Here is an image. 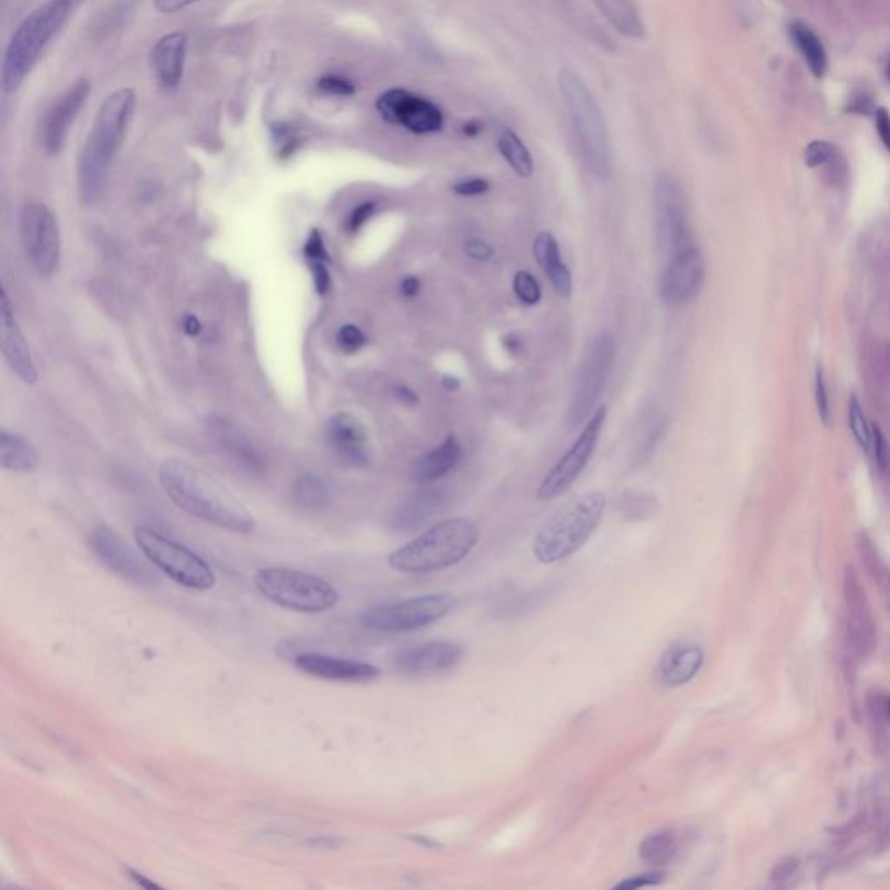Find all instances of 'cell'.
Listing matches in <instances>:
<instances>
[{
  "label": "cell",
  "mask_w": 890,
  "mask_h": 890,
  "mask_svg": "<svg viewBox=\"0 0 890 890\" xmlns=\"http://www.w3.org/2000/svg\"><path fill=\"white\" fill-rule=\"evenodd\" d=\"M396 396H398L402 402H405L407 405H415V404L419 402V398H417V395H415V390H411V388H409V386H405V385H398V386H396Z\"/></svg>",
  "instance_id": "obj_55"
},
{
  "label": "cell",
  "mask_w": 890,
  "mask_h": 890,
  "mask_svg": "<svg viewBox=\"0 0 890 890\" xmlns=\"http://www.w3.org/2000/svg\"><path fill=\"white\" fill-rule=\"evenodd\" d=\"M875 119H876L878 136H880L882 143L885 145V148L890 152V114L885 108H878Z\"/></svg>",
  "instance_id": "obj_52"
},
{
  "label": "cell",
  "mask_w": 890,
  "mask_h": 890,
  "mask_svg": "<svg viewBox=\"0 0 890 890\" xmlns=\"http://www.w3.org/2000/svg\"><path fill=\"white\" fill-rule=\"evenodd\" d=\"M514 291L515 296L518 297L524 305H529V306L537 305L543 296L539 282L535 280L533 274H529L525 270H520L515 274Z\"/></svg>",
  "instance_id": "obj_41"
},
{
  "label": "cell",
  "mask_w": 890,
  "mask_h": 890,
  "mask_svg": "<svg viewBox=\"0 0 890 890\" xmlns=\"http://www.w3.org/2000/svg\"><path fill=\"white\" fill-rule=\"evenodd\" d=\"M844 607H845V626L852 651L863 659H868L875 653L878 644L876 623L871 613L866 590L857 573L847 567L842 581Z\"/></svg>",
  "instance_id": "obj_15"
},
{
  "label": "cell",
  "mask_w": 890,
  "mask_h": 890,
  "mask_svg": "<svg viewBox=\"0 0 890 890\" xmlns=\"http://www.w3.org/2000/svg\"><path fill=\"white\" fill-rule=\"evenodd\" d=\"M535 261L545 270L546 277L550 278L555 291L560 296L569 297L573 295V275L567 265L560 255V245L550 232H541L535 238Z\"/></svg>",
  "instance_id": "obj_28"
},
{
  "label": "cell",
  "mask_w": 890,
  "mask_h": 890,
  "mask_svg": "<svg viewBox=\"0 0 890 890\" xmlns=\"http://www.w3.org/2000/svg\"><path fill=\"white\" fill-rule=\"evenodd\" d=\"M798 871H800V861L796 857H788L775 865V868L771 873V880L777 885H786L798 875Z\"/></svg>",
  "instance_id": "obj_49"
},
{
  "label": "cell",
  "mask_w": 890,
  "mask_h": 890,
  "mask_svg": "<svg viewBox=\"0 0 890 890\" xmlns=\"http://www.w3.org/2000/svg\"><path fill=\"white\" fill-rule=\"evenodd\" d=\"M136 106L138 96L131 87H120L103 101L77 164L80 200L84 204H95L105 192L112 165L135 119Z\"/></svg>",
  "instance_id": "obj_2"
},
{
  "label": "cell",
  "mask_w": 890,
  "mask_h": 890,
  "mask_svg": "<svg viewBox=\"0 0 890 890\" xmlns=\"http://www.w3.org/2000/svg\"><path fill=\"white\" fill-rule=\"evenodd\" d=\"M455 604L453 595H421L402 602L369 607L360 614V623L375 632L407 634L440 621L455 609Z\"/></svg>",
  "instance_id": "obj_10"
},
{
  "label": "cell",
  "mask_w": 890,
  "mask_h": 890,
  "mask_svg": "<svg viewBox=\"0 0 890 890\" xmlns=\"http://www.w3.org/2000/svg\"><path fill=\"white\" fill-rule=\"evenodd\" d=\"M188 42L190 39L186 32L176 30L162 35L152 47L150 66L162 89L173 91L181 84L185 75Z\"/></svg>",
  "instance_id": "obj_22"
},
{
  "label": "cell",
  "mask_w": 890,
  "mask_h": 890,
  "mask_svg": "<svg viewBox=\"0 0 890 890\" xmlns=\"http://www.w3.org/2000/svg\"><path fill=\"white\" fill-rule=\"evenodd\" d=\"M678 849H680V842L672 830H657L642 840L638 847V855L645 865L653 868H661L672 863L678 854Z\"/></svg>",
  "instance_id": "obj_31"
},
{
  "label": "cell",
  "mask_w": 890,
  "mask_h": 890,
  "mask_svg": "<svg viewBox=\"0 0 890 890\" xmlns=\"http://www.w3.org/2000/svg\"><path fill=\"white\" fill-rule=\"evenodd\" d=\"M463 457V447L455 435L445 436L438 445L415 461L413 476L417 484H434L449 475Z\"/></svg>",
  "instance_id": "obj_26"
},
{
  "label": "cell",
  "mask_w": 890,
  "mask_h": 890,
  "mask_svg": "<svg viewBox=\"0 0 890 890\" xmlns=\"http://www.w3.org/2000/svg\"><path fill=\"white\" fill-rule=\"evenodd\" d=\"M705 280V261L695 244L666 257L661 277V296L670 306H684L697 296Z\"/></svg>",
  "instance_id": "obj_17"
},
{
  "label": "cell",
  "mask_w": 890,
  "mask_h": 890,
  "mask_svg": "<svg viewBox=\"0 0 890 890\" xmlns=\"http://www.w3.org/2000/svg\"><path fill=\"white\" fill-rule=\"evenodd\" d=\"M315 89L329 98H352L356 93V84L341 74H324L315 82Z\"/></svg>",
  "instance_id": "obj_38"
},
{
  "label": "cell",
  "mask_w": 890,
  "mask_h": 890,
  "mask_svg": "<svg viewBox=\"0 0 890 890\" xmlns=\"http://www.w3.org/2000/svg\"><path fill=\"white\" fill-rule=\"evenodd\" d=\"M868 455H873L875 463L880 466V470H885L887 466V444L882 430L878 428L876 423H871L870 451Z\"/></svg>",
  "instance_id": "obj_47"
},
{
  "label": "cell",
  "mask_w": 890,
  "mask_h": 890,
  "mask_svg": "<svg viewBox=\"0 0 890 890\" xmlns=\"http://www.w3.org/2000/svg\"><path fill=\"white\" fill-rule=\"evenodd\" d=\"M790 32H792V39L795 40L798 51L802 53L807 66L811 68L812 74L815 77H823L828 70V56L821 39L812 32L811 26L800 21L792 23Z\"/></svg>",
  "instance_id": "obj_32"
},
{
  "label": "cell",
  "mask_w": 890,
  "mask_h": 890,
  "mask_svg": "<svg viewBox=\"0 0 890 890\" xmlns=\"http://www.w3.org/2000/svg\"><path fill=\"white\" fill-rule=\"evenodd\" d=\"M413 840L417 842V844H421V845H425V847H432V849L436 847V842H434V840H428V838H423V836H415Z\"/></svg>",
  "instance_id": "obj_60"
},
{
  "label": "cell",
  "mask_w": 890,
  "mask_h": 890,
  "mask_svg": "<svg viewBox=\"0 0 890 890\" xmlns=\"http://www.w3.org/2000/svg\"><path fill=\"white\" fill-rule=\"evenodd\" d=\"M835 155H836L835 146L828 141L819 139V141H812L811 145L805 148L804 159L809 167H821V165L830 164L831 160H835Z\"/></svg>",
  "instance_id": "obj_43"
},
{
  "label": "cell",
  "mask_w": 890,
  "mask_h": 890,
  "mask_svg": "<svg viewBox=\"0 0 890 890\" xmlns=\"http://www.w3.org/2000/svg\"><path fill=\"white\" fill-rule=\"evenodd\" d=\"M20 237L25 256L42 278L53 277L61 257L60 226L42 202H28L20 213Z\"/></svg>",
  "instance_id": "obj_11"
},
{
  "label": "cell",
  "mask_w": 890,
  "mask_h": 890,
  "mask_svg": "<svg viewBox=\"0 0 890 890\" xmlns=\"http://www.w3.org/2000/svg\"><path fill=\"white\" fill-rule=\"evenodd\" d=\"M558 89L569 110L575 138L590 171L596 178H609L614 169L613 145L607 120L594 93L569 68L558 74Z\"/></svg>",
  "instance_id": "obj_5"
},
{
  "label": "cell",
  "mask_w": 890,
  "mask_h": 890,
  "mask_svg": "<svg viewBox=\"0 0 890 890\" xmlns=\"http://www.w3.org/2000/svg\"><path fill=\"white\" fill-rule=\"evenodd\" d=\"M209 432L219 449L240 468H244L253 475L261 474L265 470L263 455H259V451L247 440V436L237 430L232 423L221 417H213L209 421Z\"/></svg>",
  "instance_id": "obj_25"
},
{
  "label": "cell",
  "mask_w": 890,
  "mask_h": 890,
  "mask_svg": "<svg viewBox=\"0 0 890 890\" xmlns=\"http://www.w3.org/2000/svg\"><path fill=\"white\" fill-rule=\"evenodd\" d=\"M255 586L266 600L282 609L320 614L333 609L339 600L336 588L314 574L285 567H266L255 574Z\"/></svg>",
  "instance_id": "obj_7"
},
{
  "label": "cell",
  "mask_w": 890,
  "mask_h": 890,
  "mask_svg": "<svg viewBox=\"0 0 890 890\" xmlns=\"http://www.w3.org/2000/svg\"><path fill=\"white\" fill-rule=\"evenodd\" d=\"M89 546L99 562L122 579L141 586L157 581L152 567L110 527H96L89 537Z\"/></svg>",
  "instance_id": "obj_16"
},
{
  "label": "cell",
  "mask_w": 890,
  "mask_h": 890,
  "mask_svg": "<svg viewBox=\"0 0 890 890\" xmlns=\"http://www.w3.org/2000/svg\"><path fill=\"white\" fill-rule=\"evenodd\" d=\"M125 873H127V876H129V878H131V880H133L136 885L143 887V889H160L159 884H155L154 880H150L148 876H145V875H143V873H139V871L133 870V868H125Z\"/></svg>",
  "instance_id": "obj_54"
},
{
  "label": "cell",
  "mask_w": 890,
  "mask_h": 890,
  "mask_svg": "<svg viewBox=\"0 0 890 890\" xmlns=\"http://www.w3.org/2000/svg\"><path fill=\"white\" fill-rule=\"evenodd\" d=\"M293 661L299 672L308 673L312 676L325 678V680L371 682L381 675L379 668L371 663L335 657L327 654L299 653L295 655Z\"/></svg>",
  "instance_id": "obj_21"
},
{
  "label": "cell",
  "mask_w": 890,
  "mask_h": 890,
  "mask_svg": "<svg viewBox=\"0 0 890 890\" xmlns=\"http://www.w3.org/2000/svg\"><path fill=\"white\" fill-rule=\"evenodd\" d=\"M375 213H376V202H373V200H367V202H362L360 205H356L348 216V223H346L348 232L350 234L360 232L365 226V223L375 216Z\"/></svg>",
  "instance_id": "obj_46"
},
{
  "label": "cell",
  "mask_w": 890,
  "mask_h": 890,
  "mask_svg": "<svg viewBox=\"0 0 890 890\" xmlns=\"http://www.w3.org/2000/svg\"><path fill=\"white\" fill-rule=\"evenodd\" d=\"M463 655L465 649L459 644L434 640L398 653L395 666L398 672L409 676H430L455 668L463 659Z\"/></svg>",
  "instance_id": "obj_19"
},
{
  "label": "cell",
  "mask_w": 890,
  "mask_h": 890,
  "mask_svg": "<svg viewBox=\"0 0 890 890\" xmlns=\"http://www.w3.org/2000/svg\"><path fill=\"white\" fill-rule=\"evenodd\" d=\"M159 480L164 493L179 510L230 533L251 535L255 531L253 514L218 482L186 461L165 459L160 465Z\"/></svg>",
  "instance_id": "obj_1"
},
{
  "label": "cell",
  "mask_w": 890,
  "mask_h": 890,
  "mask_svg": "<svg viewBox=\"0 0 890 890\" xmlns=\"http://www.w3.org/2000/svg\"><path fill=\"white\" fill-rule=\"evenodd\" d=\"M503 345H505V348H506V350H508L512 355H518V352H520V348H522L520 339H516V337L512 336V335L503 337Z\"/></svg>",
  "instance_id": "obj_57"
},
{
  "label": "cell",
  "mask_w": 890,
  "mask_h": 890,
  "mask_svg": "<svg viewBox=\"0 0 890 890\" xmlns=\"http://www.w3.org/2000/svg\"><path fill=\"white\" fill-rule=\"evenodd\" d=\"M337 346L345 354H356L367 345V337L355 324H345L336 335Z\"/></svg>",
  "instance_id": "obj_42"
},
{
  "label": "cell",
  "mask_w": 890,
  "mask_h": 890,
  "mask_svg": "<svg viewBox=\"0 0 890 890\" xmlns=\"http://www.w3.org/2000/svg\"><path fill=\"white\" fill-rule=\"evenodd\" d=\"M594 4L621 35L630 39H642L645 35V23L634 0H594Z\"/></svg>",
  "instance_id": "obj_29"
},
{
  "label": "cell",
  "mask_w": 890,
  "mask_h": 890,
  "mask_svg": "<svg viewBox=\"0 0 890 890\" xmlns=\"http://www.w3.org/2000/svg\"><path fill=\"white\" fill-rule=\"evenodd\" d=\"M376 110L386 124L419 136L434 135L444 127V112L438 105L402 87L381 93L376 99Z\"/></svg>",
  "instance_id": "obj_14"
},
{
  "label": "cell",
  "mask_w": 890,
  "mask_h": 890,
  "mask_svg": "<svg viewBox=\"0 0 890 890\" xmlns=\"http://www.w3.org/2000/svg\"><path fill=\"white\" fill-rule=\"evenodd\" d=\"M272 131V141L275 143V150L280 159L291 157L299 146V133L296 127L289 122H277L270 127Z\"/></svg>",
  "instance_id": "obj_39"
},
{
  "label": "cell",
  "mask_w": 890,
  "mask_h": 890,
  "mask_svg": "<svg viewBox=\"0 0 890 890\" xmlns=\"http://www.w3.org/2000/svg\"><path fill=\"white\" fill-rule=\"evenodd\" d=\"M889 77H890V66H889Z\"/></svg>",
  "instance_id": "obj_61"
},
{
  "label": "cell",
  "mask_w": 890,
  "mask_h": 890,
  "mask_svg": "<svg viewBox=\"0 0 890 890\" xmlns=\"http://www.w3.org/2000/svg\"><path fill=\"white\" fill-rule=\"evenodd\" d=\"M444 495L440 491H421L404 499L392 514V527L400 533H411L423 527L440 512Z\"/></svg>",
  "instance_id": "obj_27"
},
{
  "label": "cell",
  "mask_w": 890,
  "mask_h": 890,
  "mask_svg": "<svg viewBox=\"0 0 890 890\" xmlns=\"http://www.w3.org/2000/svg\"><path fill=\"white\" fill-rule=\"evenodd\" d=\"M135 539L141 554L159 571L188 590L205 592L216 585L211 565L190 548L160 535L150 527H138Z\"/></svg>",
  "instance_id": "obj_8"
},
{
  "label": "cell",
  "mask_w": 890,
  "mask_h": 890,
  "mask_svg": "<svg viewBox=\"0 0 890 890\" xmlns=\"http://www.w3.org/2000/svg\"><path fill=\"white\" fill-rule=\"evenodd\" d=\"M857 554H859V560H861V565H863L865 573L870 577V581L875 585V588H878V592H880L882 598L885 600V604H887V607L890 609L889 567L884 562L882 555L878 554V550L875 548V545H873V541H871L868 535H859V539H857Z\"/></svg>",
  "instance_id": "obj_33"
},
{
  "label": "cell",
  "mask_w": 890,
  "mask_h": 890,
  "mask_svg": "<svg viewBox=\"0 0 890 890\" xmlns=\"http://www.w3.org/2000/svg\"><path fill=\"white\" fill-rule=\"evenodd\" d=\"M615 358V339L609 331H600L590 341L575 377L571 405L567 409V426L575 428L594 415L596 402L604 394Z\"/></svg>",
  "instance_id": "obj_9"
},
{
  "label": "cell",
  "mask_w": 890,
  "mask_h": 890,
  "mask_svg": "<svg viewBox=\"0 0 890 890\" xmlns=\"http://www.w3.org/2000/svg\"><path fill=\"white\" fill-rule=\"evenodd\" d=\"M305 259L308 261L318 295L324 296L329 289L331 275H329V255L322 234L318 230H314L305 244Z\"/></svg>",
  "instance_id": "obj_37"
},
{
  "label": "cell",
  "mask_w": 890,
  "mask_h": 890,
  "mask_svg": "<svg viewBox=\"0 0 890 890\" xmlns=\"http://www.w3.org/2000/svg\"><path fill=\"white\" fill-rule=\"evenodd\" d=\"M327 438L336 453L350 466L369 465L367 435L360 421L348 413H337L327 423Z\"/></svg>",
  "instance_id": "obj_24"
},
{
  "label": "cell",
  "mask_w": 890,
  "mask_h": 890,
  "mask_svg": "<svg viewBox=\"0 0 890 890\" xmlns=\"http://www.w3.org/2000/svg\"><path fill=\"white\" fill-rule=\"evenodd\" d=\"M705 663V653L697 644H676L663 654L654 668V680L665 689L689 684Z\"/></svg>",
  "instance_id": "obj_23"
},
{
  "label": "cell",
  "mask_w": 890,
  "mask_h": 890,
  "mask_svg": "<svg viewBox=\"0 0 890 890\" xmlns=\"http://www.w3.org/2000/svg\"><path fill=\"white\" fill-rule=\"evenodd\" d=\"M478 539L480 531L470 518H445L395 550L388 564L398 573H435L463 562L475 550Z\"/></svg>",
  "instance_id": "obj_4"
},
{
  "label": "cell",
  "mask_w": 890,
  "mask_h": 890,
  "mask_svg": "<svg viewBox=\"0 0 890 890\" xmlns=\"http://www.w3.org/2000/svg\"><path fill=\"white\" fill-rule=\"evenodd\" d=\"M197 2L202 0H154V7L160 15H176Z\"/></svg>",
  "instance_id": "obj_51"
},
{
  "label": "cell",
  "mask_w": 890,
  "mask_h": 890,
  "mask_svg": "<svg viewBox=\"0 0 890 890\" xmlns=\"http://www.w3.org/2000/svg\"><path fill=\"white\" fill-rule=\"evenodd\" d=\"M89 96H91V80H75L47 110L40 131L42 146L47 155H58L63 150L66 136L74 122L79 117L80 110L85 106Z\"/></svg>",
  "instance_id": "obj_18"
},
{
  "label": "cell",
  "mask_w": 890,
  "mask_h": 890,
  "mask_svg": "<svg viewBox=\"0 0 890 890\" xmlns=\"http://www.w3.org/2000/svg\"><path fill=\"white\" fill-rule=\"evenodd\" d=\"M480 131H482V124H478V122H468L463 125V133L466 136H476Z\"/></svg>",
  "instance_id": "obj_59"
},
{
  "label": "cell",
  "mask_w": 890,
  "mask_h": 890,
  "mask_svg": "<svg viewBox=\"0 0 890 890\" xmlns=\"http://www.w3.org/2000/svg\"><path fill=\"white\" fill-rule=\"evenodd\" d=\"M654 215L661 249L666 256L693 244L687 198L680 183L668 173L654 181Z\"/></svg>",
  "instance_id": "obj_12"
},
{
  "label": "cell",
  "mask_w": 890,
  "mask_h": 890,
  "mask_svg": "<svg viewBox=\"0 0 890 890\" xmlns=\"http://www.w3.org/2000/svg\"><path fill=\"white\" fill-rule=\"evenodd\" d=\"M815 404H817V413H819V417L821 421L830 426L831 425V402H830V392H828V385H826V376H825V371L819 367L817 373H815Z\"/></svg>",
  "instance_id": "obj_45"
},
{
  "label": "cell",
  "mask_w": 890,
  "mask_h": 890,
  "mask_svg": "<svg viewBox=\"0 0 890 890\" xmlns=\"http://www.w3.org/2000/svg\"><path fill=\"white\" fill-rule=\"evenodd\" d=\"M665 880H666L665 871H647V873H640V875L621 880L614 889L636 890L644 889V887H655V885H661Z\"/></svg>",
  "instance_id": "obj_44"
},
{
  "label": "cell",
  "mask_w": 890,
  "mask_h": 890,
  "mask_svg": "<svg viewBox=\"0 0 890 890\" xmlns=\"http://www.w3.org/2000/svg\"><path fill=\"white\" fill-rule=\"evenodd\" d=\"M465 253L466 256L472 257L474 261H489L495 256V249L482 238H470L465 244Z\"/></svg>",
  "instance_id": "obj_50"
},
{
  "label": "cell",
  "mask_w": 890,
  "mask_h": 890,
  "mask_svg": "<svg viewBox=\"0 0 890 890\" xmlns=\"http://www.w3.org/2000/svg\"><path fill=\"white\" fill-rule=\"evenodd\" d=\"M419 291H421V280L419 278L415 277V275H409V277L402 280V284H400L402 296L415 297Z\"/></svg>",
  "instance_id": "obj_53"
},
{
  "label": "cell",
  "mask_w": 890,
  "mask_h": 890,
  "mask_svg": "<svg viewBox=\"0 0 890 890\" xmlns=\"http://www.w3.org/2000/svg\"><path fill=\"white\" fill-rule=\"evenodd\" d=\"M605 506L607 499L600 491L579 495L537 533L533 548L535 558L541 564H556L581 550L596 531Z\"/></svg>",
  "instance_id": "obj_6"
},
{
  "label": "cell",
  "mask_w": 890,
  "mask_h": 890,
  "mask_svg": "<svg viewBox=\"0 0 890 890\" xmlns=\"http://www.w3.org/2000/svg\"><path fill=\"white\" fill-rule=\"evenodd\" d=\"M605 419H607L605 407H598L594 415L588 417L585 428L574 440L569 451L556 461L554 468L543 478L537 489V497L541 501L556 499L573 487L574 482L583 474V470L586 468V465L594 455Z\"/></svg>",
  "instance_id": "obj_13"
},
{
  "label": "cell",
  "mask_w": 890,
  "mask_h": 890,
  "mask_svg": "<svg viewBox=\"0 0 890 890\" xmlns=\"http://www.w3.org/2000/svg\"><path fill=\"white\" fill-rule=\"evenodd\" d=\"M331 493L327 484L314 474L297 476L293 485V501L301 510L320 512L329 505Z\"/></svg>",
  "instance_id": "obj_35"
},
{
  "label": "cell",
  "mask_w": 890,
  "mask_h": 890,
  "mask_svg": "<svg viewBox=\"0 0 890 890\" xmlns=\"http://www.w3.org/2000/svg\"><path fill=\"white\" fill-rule=\"evenodd\" d=\"M87 0H45L15 28L4 51L0 87L5 96L15 95L37 66L44 51Z\"/></svg>",
  "instance_id": "obj_3"
},
{
  "label": "cell",
  "mask_w": 890,
  "mask_h": 890,
  "mask_svg": "<svg viewBox=\"0 0 890 890\" xmlns=\"http://www.w3.org/2000/svg\"><path fill=\"white\" fill-rule=\"evenodd\" d=\"M442 386L447 390V392H457L461 388V379L459 377L451 376V375H445L442 377Z\"/></svg>",
  "instance_id": "obj_58"
},
{
  "label": "cell",
  "mask_w": 890,
  "mask_h": 890,
  "mask_svg": "<svg viewBox=\"0 0 890 890\" xmlns=\"http://www.w3.org/2000/svg\"><path fill=\"white\" fill-rule=\"evenodd\" d=\"M0 465L7 472L30 474L39 465V455L25 436L2 430L0 432Z\"/></svg>",
  "instance_id": "obj_30"
},
{
  "label": "cell",
  "mask_w": 890,
  "mask_h": 890,
  "mask_svg": "<svg viewBox=\"0 0 890 890\" xmlns=\"http://www.w3.org/2000/svg\"><path fill=\"white\" fill-rule=\"evenodd\" d=\"M497 150L501 157L508 162V165L514 169L520 178H529L535 173V162L531 157V152L527 150L525 143L520 139L514 131L506 129L499 135L497 138Z\"/></svg>",
  "instance_id": "obj_36"
},
{
  "label": "cell",
  "mask_w": 890,
  "mask_h": 890,
  "mask_svg": "<svg viewBox=\"0 0 890 890\" xmlns=\"http://www.w3.org/2000/svg\"><path fill=\"white\" fill-rule=\"evenodd\" d=\"M849 423L851 430L857 444L868 453L870 451L871 423L866 419V415L863 411V405L857 402L855 396H851L849 402Z\"/></svg>",
  "instance_id": "obj_40"
},
{
  "label": "cell",
  "mask_w": 890,
  "mask_h": 890,
  "mask_svg": "<svg viewBox=\"0 0 890 890\" xmlns=\"http://www.w3.org/2000/svg\"><path fill=\"white\" fill-rule=\"evenodd\" d=\"M0 322H2V354L5 362L23 383L35 385L37 367L32 358L30 346L21 333L20 322L11 306L5 289H2V297H0Z\"/></svg>",
  "instance_id": "obj_20"
},
{
  "label": "cell",
  "mask_w": 890,
  "mask_h": 890,
  "mask_svg": "<svg viewBox=\"0 0 890 890\" xmlns=\"http://www.w3.org/2000/svg\"><path fill=\"white\" fill-rule=\"evenodd\" d=\"M489 190H491V185L487 179L484 178L461 179L453 186V192L461 197H478V195L487 194Z\"/></svg>",
  "instance_id": "obj_48"
},
{
  "label": "cell",
  "mask_w": 890,
  "mask_h": 890,
  "mask_svg": "<svg viewBox=\"0 0 890 890\" xmlns=\"http://www.w3.org/2000/svg\"><path fill=\"white\" fill-rule=\"evenodd\" d=\"M183 331L186 335H190V336L198 335L200 333V322H198V318L194 317V315H186V317L183 318Z\"/></svg>",
  "instance_id": "obj_56"
},
{
  "label": "cell",
  "mask_w": 890,
  "mask_h": 890,
  "mask_svg": "<svg viewBox=\"0 0 890 890\" xmlns=\"http://www.w3.org/2000/svg\"><path fill=\"white\" fill-rule=\"evenodd\" d=\"M866 713L870 720L873 746L878 753H885L890 746V697L887 694L873 691L866 697Z\"/></svg>",
  "instance_id": "obj_34"
}]
</instances>
